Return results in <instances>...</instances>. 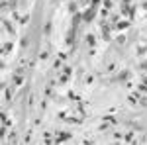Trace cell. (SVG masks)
Here are the masks:
<instances>
[{
	"instance_id": "cell-1",
	"label": "cell",
	"mask_w": 147,
	"mask_h": 145,
	"mask_svg": "<svg viewBox=\"0 0 147 145\" xmlns=\"http://www.w3.org/2000/svg\"><path fill=\"white\" fill-rule=\"evenodd\" d=\"M69 75H71V69H65V71H63V77H61V82H65L69 78Z\"/></svg>"
},
{
	"instance_id": "cell-2",
	"label": "cell",
	"mask_w": 147,
	"mask_h": 145,
	"mask_svg": "<svg viewBox=\"0 0 147 145\" xmlns=\"http://www.w3.org/2000/svg\"><path fill=\"white\" fill-rule=\"evenodd\" d=\"M92 18H94V10H88L86 14H84V20H86V22H88V20H92Z\"/></svg>"
},
{
	"instance_id": "cell-3",
	"label": "cell",
	"mask_w": 147,
	"mask_h": 145,
	"mask_svg": "<svg viewBox=\"0 0 147 145\" xmlns=\"http://www.w3.org/2000/svg\"><path fill=\"white\" fill-rule=\"evenodd\" d=\"M67 139H69V134H63V135L57 137V141H67Z\"/></svg>"
},
{
	"instance_id": "cell-4",
	"label": "cell",
	"mask_w": 147,
	"mask_h": 145,
	"mask_svg": "<svg viewBox=\"0 0 147 145\" xmlns=\"http://www.w3.org/2000/svg\"><path fill=\"white\" fill-rule=\"evenodd\" d=\"M127 26H129L127 22H120L118 26H116V28H118V30H124V28H127Z\"/></svg>"
},
{
	"instance_id": "cell-5",
	"label": "cell",
	"mask_w": 147,
	"mask_h": 145,
	"mask_svg": "<svg viewBox=\"0 0 147 145\" xmlns=\"http://www.w3.org/2000/svg\"><path fill=\"white\" fill-rule=\"evenodd\" d=\"M14 82H16V84H22V75H16V77H14Z\"/></svg>"
},
{
	"instance_id": "cell-6",
	"label": "cell",
	"mask_w": 147,
	"mask_h": 145,
	"mask_svg": "<svg viewBox=\"0 0 147 145\" xmlns=\"http://www.w3.org/2000/svg\"><path fill=\"white\" fill-rule=\"evenodd\" d=\"M86 41H88V45H94V35H88Z\"/></svg>"
},
{
	"instance_id": "cell-7",
	"label": "cell",
	"mask_w": 147,
	"mask_h": 145,
	"mask_svg": "<svg viewBox=\"0 0 147 145\" xmlns=\"http://www.w3.org/2000/svg\"><path fill=\"white\" fill-rule=\"evenodd\" d=\"M118 43H125V35H118Z\"/></svg>"
}]
</instances>
